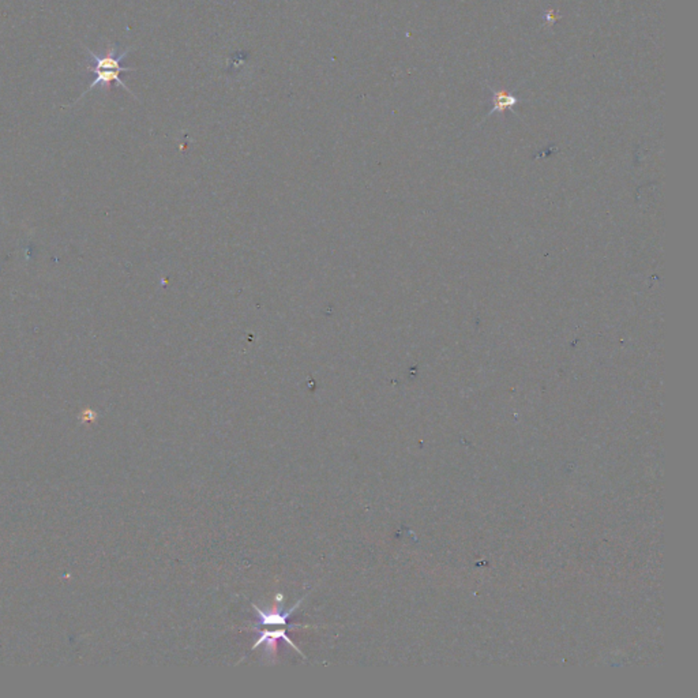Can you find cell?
Instances as JSON below:
<instances>
[{
    "label": "cell",
    "mask_w": 698,
    "mask_h": 698,
    "mask_svg": "<svg viewBox=\"0 0 698 698\" xmlns=\"http://www.w3.org/2000/svg\"><path fill=\"white\" fill-rule=\"evenodd\" d=\"M89 55H90V63L87 65V71L91 72L94 75V80L93 82L89 85L87 90L72 103L75 104L78 100H81L84 96H87L89 91H91L93 89H96L97 87H104V89H109V87L115 82L116 85L125 89L126 91L131 93L134 96V93L131 91L130 89L127 87V85L122 81V77L120 74L122 72H130V71H135V68H131V67H123L122 65V62L123 59H126V56L130 53L131 48H127L126 51H123L122 53H118V48L116 45L110 44L106 52V55L100 56L97 53H94L90 48H87ZM135 97V96H134Z\"/></svg>",
    "instance_id": "6da1fadb"
},
{
    "label": "cell",
    "mask_w": 698,
    "mask_h": 698,
    "mask_svg": "<svg viewBox=\"0 0 698 698\" xmlns=\"http://www.w3.org/2000/svg\"><path fill=\"white\" fill-rule=\"evenodd\" d=\"M516 104V99L506 94L505 91H498L494 97V109L495 110H505L507 107H512Z\"/></svg>",
    "instance_id": "7a4b0ae2"
}]
</instances>
